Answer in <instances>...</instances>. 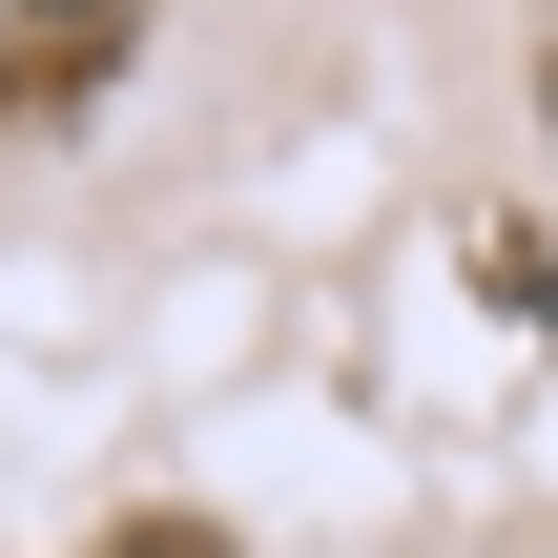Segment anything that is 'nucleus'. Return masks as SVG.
<instances>
[{
  "instance_id": "obj_1",
  "label": "nucleus",
  "mask_w": 558,
  "mask_h": 558,
  "mask_svg": "<svg viewBox=\"0 0 558 558\" xmlns=\"http://www.w3.org/2000/svg\"><path fill=\"white\" fill-rule=\"evenodd\" d=\"M21 21H104V0H21Z\"/></svg>"
},
{
  "instance_id": "obj_2",
  "label": "nucleus",
  "mask_w": 558,
  "mask_h": 558,
  "mask_svg": "<svg viewBox=\"0 0 558 558\" xmlns=\"http://www.w3.org/2000/svg\"><path fill=\"white\" fill-rule=\"evenodd\" d=\"M145 558H228V538H145Z\"/></svg>"
},
{
  "instance_id": "obj_3",
  "label": "nucleus",
  "mask_w": 558,
  "mask_h": 558,
  "mask_svg": "<svg viewBox=\"0 0 558 558\" xmlns=\"http://www.w3.org/2000/svg\"><path fill=\"white\" fill-rule=\"evenodd\" d=\"M0 41H21V0H0Z\"/></svg>"
}]
</instances>
